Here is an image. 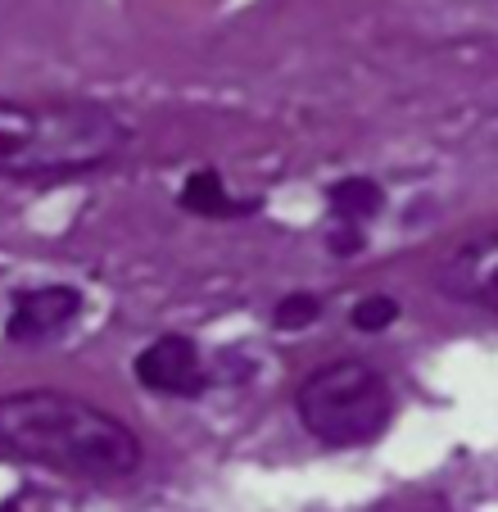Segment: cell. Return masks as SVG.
<instances>
[{
	"mask_svg": "<svg viewBox=\"0 0 498 512\" xmlns=\"http://www.w3.org/2000/svg\"><path fill=\"white\" fill-rule=\"evenodd\" d=\"M0 449L23 463L91 485L132 481L145 463L141 435L123 417L68 390H14L0 395Z\"/></svg>",
	"mask_w": 498,
	"mask_h": 512,
	"instance_id": "6da1fadb",
	"label": "cell"
},
{
	"mask_svg": "<svg viewBox=\"0 0 498 512\" xmlns=\"http://www.w3.org/2000/svg\"><path fill=\"white\" fill-rule=\"evenodd\" d=\"M132 141V127L105 105L82 100H0V177L64 186L109 168Z\"/></svg>",
	"mask_w": 498,
	"mask_h": 512,
	"instance_id": "7a4b0ae2",
	"label": "cell"
},
{
	"mask_svg": "<svg viewBox=\"0 0 498 512\" xmlns=\"http://www.w3.org/2000/svg\"><path fill=\"white\" fill-rule=\"evenodd\" d=\"M295 413L304 431L326 449H363L390 426L394 390L363 358H336L299 381Z\"/></svg>",
	"mask_w": 498,
	"mask_h": 512,
	"instance_id": "3957f363",
	"label": "cell"
},
{
	"mask_svg": "<svg viewBox=\"0 0 498 512\" xmlns=\"http://www.w3.org/2000/svg\"><path fill=\"white\" fill-rule=\"evenodd\" d=\"M136 381L154 395H177V399H200L209 390V368L200 358V345L182 331H168V336L150 340V345L136 354L132 363Z\"/></svg>",
	"mask_w": 498,
	"mask_h": 512,
	"instance_id": "277c9868",
	"label": "cell"
},
{
	"mask_svg": "<svg viewBox=\"0 0 498 512\" xmlns=\"http://www.w3.org/2000/svg\"><path fill=\"white\" fill-rule=\"evenodd\" d=\"M77 313H82V290L77 286L19 290L10 304V318H5V340H10V345H46Z\"/></svg>",
	"mask_w": 498,
	"mask_h": 512,
	"instance_id": "5b68a950",
	"label": "cell"
},
{
	"mask_svg": "<svg viewBox=\"0 0 498 512\" xmlns=\"http://www.w3.org/2000/svg\"><path fill=\"white\" fill-rule=\"evenodd\" d=\"M440 290L498 313V236L467 241L440 263Z\"/></svg>",
	"mask_w": 498,
	"mask_h": 512,
	"instance_id": "8992f818",
	"label": "cell"
},
{
	"mask_svg": "<svg viewBox=\"0 0 498 512\" xmlns=\"http://www.w3.org/2000/svg\"><path fill=\"white\" fill-rule=\"evenodd\" d=\"M177 204H182L186 213H195V218H218V223H236V218H249V213H259V195H231L227 182H222L218 168H195L191 177L182 182V191H177Z\"/></svg>",
	"mask_w": 498,
	"mask_h": 512,
	"instance_id": "52a82bcc",
	"label": "cell"
},
{
	"mask_svg": "<svg viewBox=\"0 0 498 512\" xmlns=\"http://www.w3.org/2000/svg\"><path fill=\"white\" fill-rule=\"evenodd\" d=\"M326 204H331V218L340 227H363L367 218L385 209V191L372 182V177H340L331 191H326Z\"/></svg>",
	"mask_w": 498,
	"mask_h": 512,
	"instance_id": "ba28073f",
	"label": "cell"
},
{
	"mask_svg": "<svg viewBox=\"0 0 498 512\" xmlns=\"http://www.w3.org/2000/svg\"><path fill=\"white\" fill-rule=\"evenodd\" d=\"M317 318H322V295H313V290H290L272 309V327L277 331H304Z\"/></svg>",
	"mask_w": 498,
	"mask_h": 512,
	"instance_id": "9c48e42d",
	"label": "cell"
},
{
	"mask_svg": "<svg viewBox=\"0 0 498 512\" xmlns=\"http://www.w3.org/2000/svg\"><path fill=\"white\" fill-rule=\"evenodd\" d=\"M394 318H399V300L394 295H363V300L354 304V313H349V322H354L358 331H385L394 327Z\"/></svg>",
	"mask_w": 498,
	"mask_h": 512,
	"instance_id": "30bf717a",
	"label": "cell"
},
{
	"mask_svg": "<svg viewBox=\"0 0 498 512\" xmlns=\"http://www.w3.org/2000/svg\"><path fill=\"white\" fill-rule=\"evenodd\" d=\"M326 245H331V254L336 259H354L358 250H363V227H331V236H326Z\"/></svg>",
	"mask_w": 498,
	"mask_h": 512,
	"instance_id": "8fae6325",
	"label": "cell"
},
{
	"mask_svg": "<svg viewBox=\"0 0 498 512\" xmlns=\"http://www.w3.org/2000/svg\"><path fill=\"white\" fill-rule=\"evenodd\" d=\"M0 512H19V503H5V508H0Z\"/></svg>",
	"mask_w": 498,
	"mask_h": 512,
	"instance_id": "7c38bea8",
	"label": "cell"
}]
</instances>
